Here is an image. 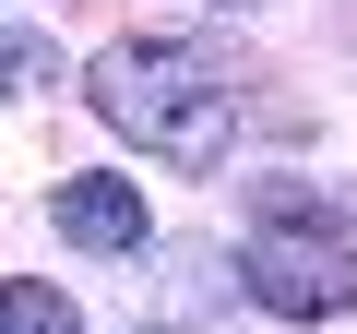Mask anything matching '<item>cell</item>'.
Listing matches in <instances>:
<instances>
[{"label": "cell", "instance_id": "6da1fadb", "mask_svg": "<svg viewBox=\"0 0 357 334\" xmlns=\"http://www.w3.org/2000/svg\"><path fill=\"white\" fill-rule=\"evenodd\" d=\"M96 108L143 155H167V167L203 180V167H227V131H238V72L203 36H119L96 60Z\"/></svg>", "mask_w": 357, "mask_h": 334}, {"label": "cell", "instance_id": "7a4b0ae2", "mask_svg": "<svg viewBox=\"0 0 357 334\" xmlns=\"http://www.w3.org/2000/svg\"><path fill=\"white\" fill-rule=\"evenodd\" d=\"M250 298L274 322H321L357 298V251H345V203L310 180H274L250 203Z\"/></svg>", "mask_w": 357, "mask_h": 334}, {"label": "cell", "instance_id": "3957f363", "mask_svg": "<svg viewBox=\"0 0 357 334\" xmlns=\"http://www.w3.org/2000/svg\"><path fill=\"white\" fill-rule=\"evenodd\" d=\"M48 227H60L72 251H143V239H155L143 180H60V191H48Z\"/></svg>", "mask_w": 357, "mask_h": 334}, {"label": "cell", "instance_id": "277c9868", "mask_svg": "<svg viewBox=\"0 0 357 334\" xmlns=\"http://www.w3.org/2000/svg\"><path fill=\"white\" fill-rule=\"evenodd\" d=\"M0 334H84L60 286H0Z\"/></svg>", "mask_w": 357, "mask_h": 334}, {"label": "cell", "instance_id": "5b68a950", "mask_svg": "<svg viewBox=\"0 0 357 334\" xmlns=\"http://www.w3.org/2000/svg\"><path fill=\"white\" fill-rule=\"evenodd\" d=\"M36 84H60L48 36H13V24H0V96H36Z\"/></svg>", "mask_w": 357, "mask_h": 334}]
</instances>
